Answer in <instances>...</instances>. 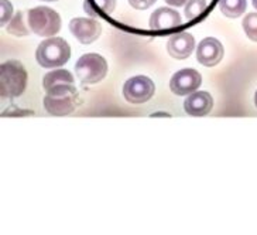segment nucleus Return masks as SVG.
I'll return each instance as SVG.
<instances>
[{
    "label": "nucleus",
    "instance_id": "nucleus-1",
    "mask_svg": "<svg viewBox=\"0 0 257 235\" xmlns=\"http://www.w3.org/2000/svg\"><path fill=\"white\" fill-rule=\"evenodd\" d=\"M79 104L81 99L75 85L54 87L50 91H47V95L44 97V106L47 112L54 116H65L72 114Z\"/></svg>",
    "mask_w": 257,
    "mask_h": 235
},
{
    "label": "nucleus",
    "instance_id": "nucleus-2",
    "mask_svg": "<svg viewBox=\"0 0 257 235\" xmlns=\"http://www.w3.org/2000/svg\"><path fill=\"white\" fill-rule=\"evenodd\" d=\"M27 87V71L17 60H9L0 67L2 98H17Z\"/></svg>",
    "mask_w": 257,
    "mask_h": 235
},
{
    "label": "nucleus",
    "instance_id": "nucleus-3",
    "mask_svg": "<svg viewBox=\"0 0 257 235\" xmlns=\"http://www.w3.org/2000/svg\"><path fill=\"white\" fill-rule=\"evenodd\" d=\"M36 58L43 68H57L69 61L71 47L64 38H47L37 47Z\"/></svg>",
    "mask_w": 257,
    "mask_h": 235
},
{
    "label": "nucleus",
    "instance_id": "nucleus-4",
    "mask_svg": "<svg viewBox=\"0 0 257 235\" xmlns=\"http://www.w3.org/2000/svg\"><path fill=\"white\" fill-rule=\"evenodd\" d=\"M29 27L40 37H54L61 30L60 15L47 6L31 9L27 16Z\"/></svg>",
    "mask_w": 257,
    "mask_h": 235
},
{
    "label": "nucleus",
    "instance_id": "nucleus-5",
    "mask_svg": "<svg viewBox=\"0 0 257 235\" xmlns=\"http://www.w3.org/2000/svg\"><path fill=\"white\" fill-rule=\"evenodd\" d=\"M75 72L82 84H98L107 74V62L99 54H85L76 61Z\"/></svg>",
    "mask_w": 257,
    "mask_h": 235
},
{
    "label": "nucleus",
    "instance_id": "nucleus-6",
    "mask_svg": "<svg viewBox=\"0 0 257 235\" xmlns=\"http://www.w3.org/2000/svg\"><path fill=\"white\" fill-rule=\"evenodd\" d=\"M156 85L149 76L137 75L126 81L123 87L124 99L130 104H144L153 98Z\"/></svg>",
    "mask_w": 257,
    "mask_h": 235
},
{
    "label": "nucleus",
    "instance_id": "nucleus-7",
    "mask_svg": "<svg viewBox=\"0 0 257 235\" xmlns=\"http://www.w3.org/2000/svg\"><path fill=\"white\" fill-rule=\"evenodd\" d=\"M202 84V75L194 68L180 69L171 76L170 81V90L174 92L175 95L180 97H188L191 94L197 92V90Z\"/></svg>",
    "mask_w": 257,
    "mask_h": 235
},
{
    "label": "nucleus",
    "instance_id": "nucleus-8",
    "mask_svg": "<svg viewBox=\"0 0 257 235\" xmlns=\"http://www.w3.org/2000/svg\"><path fill=\"white\" fill-rule=\"evenodd\" d=\"M69 30L72 36L82 44H91L96 41L102 33V26L95 19L75 17L69 22Z\"/></svg>",
    "mask_w": 257,
    "mask_h": 235
},
{
    "label": "nucleus",
    "instance_id": "nucleus-9",
    "mask_svg": "<svg viewBox=\"0 0 257 235\" xmlns=\"http://www.w3.org/2000/svg\"><path fill=\"white\" fill-rule=\"evenodd\" d=\"M223 46L219 40L213 37L204 38L197 48V60L205 67H215L223 58Z\"/></svg>",
    "mask_w": 257,
    "mask_h": 235
},
{
    "label": "nucleus",
    "instance_id": "nucleus-10",
    "mask_svg": "<svg viewBox=\"0 0 257 235\" xmlns=\"http://www.w3.org/2000/svg\"><path fill=\"white\" fill-rule=\"evenodd\" d=\"M182 24L181 15L171 8L157 9L152 16L149 26L154 31L173 30L175 27H180Z\"/></svg>",
    "mask_w": 257,
    "mask_h": 235
},
{
    "label": "nucleus",
    "instance_id": "nucleus-11",
    "mask_svg": "<svg viewBox=\"0 0 257 235\" xmlns=\"http://www.w3.org/2000/svg\"><path fill=\"white\" fill-rule=\"evenodd\" d=\"M194 48H195V38L187 31L177 33L174 36H171L168 40V44H167L168 54L177 60L188 58L194 51Z\"/></svg>",
    "mask_w": 257,
    "mask_h": 235
},
{
    "label": "nucleus",
    "instance_id": "nucleus-12",
    "mask_svg": "<svg viewBox=\"0 0 257 235\" xmlns=\"http://www.w3.org/2000/svg\"><path fill=\"white\" fill-rule=\"evenodd\" d=\"M213 108V98L209 92L197 91L184 101V109L191 116H205Z\"/></svg>",
    "mask_w": 257,
    "mask_h": 235
},
{
    "label": "nucleus",
    "instance_id": "nucleus-13",
    "mask_svg": "<svg viewBox=\"0 0 257 235\" xmlns=\"http://www.w3.org/2000/svg\"><path fill=\"white\" fill-rule=\"evenodd\" d=\"M60 85H74V76L68 69H55L48 72L43 80V87L46 91H50L54 87Z\"/></svg>",
    "mask_w": 257,
    "mask_h": 235
},
{
    "label": "nucleus",
    "instance_id": "nucleus-14",
    "mask_svg": "<svg viewBox=\"0 0 257 235\" xmlns=\"http://www.w3.org/2000/svg\"><path fill=\"white\" fill-rule=\"evenodd\" d=\"M116 0H85L83 9L92 17L96 16H109L113 13Z\"/></svg>",
    "mask_w": 257,
    "mask_h": 235
},
{
    "label": "nucleus",
    "instance_id": "nucleus-15",
    "mask_svg": "<svg viewBox=\"0 0 257 235\" xmlns=\"http://www.w3.org/2000/svg\"><path fill=\"white\" fill-rule=\"evenodd\" d=\"M219 9L222 15L229 19H237L246 12L247 2L246 0H220Z\"/></svg>",
    "mask_w": 257,
    "mask_h": 235
},
{
    "label": "nucleus",
    "instance_id": "nucleus-16",
    "mask_svg": "<svg viewBox=\"0 0 257 235\" xmlns=\"http://www.w3.org/2000/svg\"><path fill=\"white\" fill-rule=\"evenodd\" d=\"M6 30H8V33H10V34L16 36V37H24V36H27V34L30 33L29 27L24 23L23 12H19L17 15L13 16V19H12L10 23L8 24Z\"/></svg>",
    "mask_w": 257,
    "mask_h": 235
},
{
    "label": "nucleus",
    "instance_id": "nucleus-17",
    "mask_svg": "<svg viewBox=\"0 0 257 235\" xmlns=\"http://www.w3.org/2000/svg\"><path fill=\"white\" fill-rule=\"evenodd\" d=\"M208 8L206 0H189L185 6V19L187 22H194L198 17L204 15L205 10Z\"/></svg>",
    "mask_w": 257,
    "mask_h": 235
},
{
    "label": "nucleus",
    "instance_id": "nucleus-18",
    "mask_svg": "<svg viewBox=\"0 0 257 235\" xmlns=\"http://www.w3.org/2000/svg\"><path fill=\"white\" fill-rule=\"evenodd\" d=\"M242 26L246 36L251 41H256L257 43V13H249L247 16H244Z\"/></svg>",
    "mask_w": 257,
    "mask_h": 235
},
{
    "label": "nucleus",
    "instance_id": "nucleus-19",
    "mask_svg": "<svg viewBox=\"0 0 257 235\" xmlns=\"http://www.w3.org/2000/svg\"><path fill=\"white\" fill-rule=\"evenodd\" d=\"M2 8V26H8L10 20L13 19V6L9 0H0Z\"/></svg>",
    "mask_w": 257,
    "mask_h": 235
},
{
    "label": "nucleus",
    "instance_id": "nucleus-20",
    "mask_svg": "<svg viewBox=\"0 0 257 235\" xmlns=\"http://www.w3.org/2000/svg\"><path fill=\"white\" fill-rule=\"evenodd\" d=\"M156 2L157 0H128L132 8L137 9V10H146V9L152 8Z\"/></svg>",
    "mask_w": 257,
    "mask_h": 235
},
{
    "label": "nucleus",
    "instance_id": "nucleus-21",
    "mask_svg": "<svg viewBox=\"0 0 257 235\" xmlns=\"http://www.w3.org/2000/svg\"><path fill=\"white\" fill-rule=\"evenodd\" d=\"M189 0H166L167 5H171V6H175V8H180V6H184L187 5Z\"/></svg>",
    "mask_w": 257,
    "mask_h": 235
},
{
    "label": "nucleus",
    "instance_id": "nucleus-22",
    "mask_svg": "<svg viewBox=\"0 0 257 235\" xmlns=\"http://www.w3.org/2000/svg\"><path fill=\"white\" fill-rule=\"evenodd\" d=\"M251 3H253V6H254V9L257 10V0H251Z\"/></svg>",
    "mask_w": 257,
    "mask_h": 235
},
{
    "label": "nucleus",
    "instance_id": "nucleus-23",
    "mask_svg": "<svg viewBox=\"0 0 257 235\" xmlns=\"http://www.w3.org/2000/svg\"><path fill=\"white\" fill-rule=\"evenodd\" d=\"M254 104H256V106H257V91H256V94H254Z\"/></svg>",
    "mask_w": 257,
    "mask_h": 235
},
{
    "label": "nucleus",
    "instance_id": "nucleus-24",
    "mask_svg": "<svg viewBox=\"0 0 257 235\" xmlns=\"http://www.w3.org/2000/svg\"><path fill=\"white\" fill-rule=\"evenodd\" d=\"M43 2H57V0H43Z\"/></svg>",
    "mask_w": 257,
    "mask_h": 235
}]
</instances>
